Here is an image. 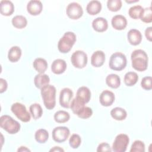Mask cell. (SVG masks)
Instances as JSON below:
<instances>
[{"instance_id":"484cf974","label":"cell","mask_w":152,"mask_h":152,"mask_svg":"<svg viewBox=\"0 0 152 152\" xmlns=\"http://www.w3.org/2000/svg\"><path fill=\"white\" fill-rule=\"evenodd\" d=\"M110 115L116 121H122L126 118L127 112L122 107H116L111 110Z\"/></svg>"},{"instance_id":"f1b7e54d","label":"cell","mask_w":152,"mask_h":152,"mask_svg":"<svg viewBox=\"0 0 152 152\" xmlns=\"http://www.w3.org/2000/svg\"><path fill=\"white\" fill-rule=\"evenodd\" d=\"M30 113L35 120L39 119L43 114V109L39 103H33L29 107Z\"/></svg>"},{"instance_id":"52a82bcc","label":"cell","mask_w":152,"mask_h":152,"mask_svg":"<svg viewBox=\"0 0 152 152\" xmlns=\"http://www.w3.org/2000/svg\"><path fill=\"white\" fill-rule=\"evenodd\" d=\"M71 61L74 67L82 69L84 68L87 64V55L83 50H76L72 54L71 57Z\"/></svg>"},{"instance_id":"603a6c76","label":"cell","mask_w":152,"mask_h":152,"mask_svg":"<svg viewBox=\"0 0 152 152\" xmlns=\"http://www.w3.org/2000/svg\"><path fill=\"white\" fill-rule=\"evenodd\" d=\"M33 66L37 72L44 74L48 68V62L43 58H37L33 61Z\"/></svg>"},{"instance_id":"8992f818","label":"cell","mask_w":152,"mask_h":152,"mask_svg":"<svg viewBox=\"0 0 152 152\" xmlns=\"http://www.w3.org/2000/svg\"><path fill=\"white\" fill-rule=\"evenodd\" d=\"M11 110L16 117L22 122H28L30 121V114L27 110L26 106L22 103L18 102L13 103L11 107Z\"/></svg>"},{"instance_id":"836d02e7","label":"cell","mask_w":152,"mask_h":152,"mask_svg":"<svg viewBox=\"0 0 152 152\" xmlns=\"http://www.w3.org/2000/svg\"><path fill=\"white\" fill-rule=\"evenodd\" d=\"M141 20L146 23H150L152 21V8L151 7L144 8L143 12L140 17Z\"/></svg>"},{"instance_id":"d590c367","label":"cell","mask_w":152,"mask_h":152,"mask_svg":"<svg viewBox=\"0 0 152 152\" xmlns=\"http://www.w3.org/2000/svg\"><path fill=\"white\" fill-rule=\"evenodd\" d=\"M130 152H144L145 151V144L141 140H135L132 143Z\"/></svg>"},{"instance_id":"7a4b0ae2","label":"cell","mask_w":152,"mask_h":152,"mask_svg":"<svg viewBox=\"0 0 152 152\" xmlns=\"http://www.w3.org/2000/svg\"><path fill=\"white\" fill-rule=\"evenodd\" d=\"M40 93L45 107L48 110L53 109L56 105V88L55 86L47 84L42 87Z\"/></svg>"},{"instance_id":"ffe728a7","label":"cell","mask_w":152,"mask_h":152,"mask_svg":"<svg viewBox=\"0 0 152 152\" xmlns=\"http://www.w3.org/2000/svg\"><path fill=\"white\" fill-rule=\"evenodd\" d=\"M102 4L100 1L93 0L90 1L86 7V11L91 15L97 14L101 11Z\"/></svg>"},{"instance_id":"60d3db41","label":"cell","mask_w":152,"mask_h":152,"mask_svg":"<svg viewBox=\"0 0 152 152\" xmlns=\"http://www.w3.org/2000/svg\"><path fill=\"white\" fill-rule=\"evenodd\" d=\"M8 87L7 81L4 78H0V93H2L5 91Z\"/></svg>"},{"instance_id":"30bf717a","label":"cell","mask_w":152,"mask_h":152,"mask_svg":"<svg viewBox=\"0 0 152 152\" xmlns=\"http://www.w3.org/2000/svg\"><path fill=\"white\" fill-rule=\"evenodd\" d=\"M70 134L69 129L66 126H57L52 131V138L57 142L61 143L65 141Z\"/></svg>"},{"instance_id":"44dd1931","label":"cell","mask_w":152,"mask_h":152,"mask_svg":"<svg viewBox=\"0 0 152 152\" xmlns=\"http://www.w3.org/2000/svg\"><path fill=\"white\" fill-rule=\"evenodd\" d=\"M50 83L49 77L45 74H38L34 78V83L35 86L41 89L45 86L49 84Z\"/></svg>"},{"instance_id":"8fae6325","label":"cell","mask_w":152,"mask_h":152,"mask_svg":"<svg viewBox=\"0 0 152 152\" xmlns=\"http://www.w3.org/2000/svg\"><path fill=\"white\" fill-rule=\"evenodd\" d=\"M73 97V92L69 88H64L60 92L59 104L64 108H69Z\"/></svg>"},{"instance_id":"4fadbf2b","label":"cell","mask_w":152,"mask_h":152,"mask_svg":"<svg viewBox=\"0 0 152 152\" xmlns=\"http://www.w3.org/2000/svg\"><path fill=\"white\" fill-rule=\"evenodd\" d=\"M43 10V5L41 1L38 0L30 1L27 5V12L31 15H37L41 13Z\"/></svg>"},{"instance_id":"9c48e42d","label":"cell","mask_w":152,"mask_h":152,"mask_svg":"<svg viewBox=\"0 0 152 152\" xmlns=\"http://www.w3.org/2000/svg\"><path fill=\"white\" fill-rule=\"evenodd\" d=\"M66 13L68 17L72 20H77L82 17L83 10L81 5L77 2L69 3L66 8Z\"/></svg>"},{"instance_id":"e0dca14e","label":"cell","mask_w":152,"mask_h":152,"mask_svg":"<svg viewBox=\"0 0 152 152\" xmlns=\"http://www.w3.org/2000/svg\"><path fill=\"white\" fill-rule=\"evenodd\" d=\"M66 69V63L62 59L54 60L51 65V70L55 74H61L65 71Z\"/></svg>"},{"instance_id":"9a60e30c","label":"cell","mask_w":152,"mask_h":152,"mask_svg":"<svg viewBox=\"0 0 152 152\" xmlns=\"http://www.w3.org/2000/svg\"><path fill=\"white\" fill-rule=\"evenodd\" d=\"M105 54L102 50H96L91 55V64L96 68L102 66L105 61Z\"/></svg>"},{"instance_id":"7c38bea8","label":"cell","mask_w":152,"mask_h":152,"mask_svg":"<svg viewBox=\"0 0 152 152\" xmlns=\"http://www.w3.org/2000/svg\"><path fill=\"white\" fill-rule=\"evenodd\" d=\"M115 99V94L111 91L106 90L103 91L99 96V101L100 104L105 107L111 106Z\"/></svg>"},{"instance_id":"f546056e","label":"cell","mask_w":152,"mask_h":152,"mask_svg":"<svg viewBox=\"0 0 152 152\" xmlns=\"http://www.w3.org/2000/svg\"><path fill=\"white\" fill-rule=\"evenodd\" d=\"M85 104L86 103L81 100L75 97L71 103L70 108L71 109L72 112L77 115L78 112L85 106Z\"/></svg>"},{"instance_id":"b9f144b4","label":"cell","mask_w":152,"mask_h":152,"mask_svg":"<svg viewBox=\"0 0 152 152\" xmlns=\"http://www.w3.org/2000/svg\"><path fill=\"white\" fill-rule=\"evenodd\" d=\"M145 36L147 39L151 42L152 41V27H148L145 30Z\"/></svg>"},{"instance_id":"5bb4252c","label":"cell","mask_w":152,"mask_h":152,"mask_svg":"<svg viewBox=\"0 0 152 152\" xmlns=\"http://www.w3.org/2000/svg\"><path fill=\"white\" fill-rule=\"evenodd\" d=\"M111 24L113 28L115 30H122L126 27L127 20L125 17L122 15H116L112 17Z\"/></svg>"},{"instance_id":"2e32d148","label":"cell","mask_w":152,"mask_h":152,"mask_svg":"<svg viewBox=\"0 0 152 152\" xmlns=\"http://www.w3.org/2000/svg\"><path fill=\"white\" fill-rule=\"evenodd\" d=\"M127 39L131 45L137 46L141 42L142 34L138 30L132 28L128 32Z\"/></svg>"},{"instance_id":"f35d334b","label":"cell","mask_w":152,"mask_h":152,"mask_svg":"<svg viewBox=\"0 0 152 152\" xmlns=\"http://www.w3.org/2000/svg\"><path fill=\"white\" fill-rule=\"evenodd\" d=\"M152 78L150 76H147L142 78L141 81V87L145 90H150L152 88L151 84Z\"/></svg>"},{"instance_id":"3957f363","label":"cell","mask_w":152,"mask_h":152,"mask_svg":"<svg viewBox=\"0 0 152 152\" xmlns=\"http://www.w3.org/2000/svg\"><path fill=\"white\" fill-rule=\"evenodd\" d=\"M76 42V36L72 31H67L59 39L58 43V49L62 53L69 52Z\"/></svg>"},{"instance_id":"d6986e66","label":"cell","mask_w":152,"mask_h":152,"mask_svg":"<svg viewBox=\"0 0 152 152\" xmlns=\"http://www.w3.org/2000/svg\"><path fill=\"white\" fill-rule=\"evenodd\" d=\"M1 14L4 16H10L14 11L13 3L8 0H2L0 2Z\"/></svg>"},{"instance_id":"e575fe53","label":"cell","mask_w":152,"mask_h":152,"mask_svg":"<svg viewBox=\"0 0 152 152\" xmlns=\"http://www.w3.org/2000/svg\"><path fill=\"white\" fill-rule=\"evenodd\" d=\"M122 1L121 0H108L107 1V7L110 11L116 12L122 7Z\"/></svg>"},{"instance_id":"4dcf8cb0","label":"cell","mask_w":152,"mask_h":152,"mask_svg":"<svg viewBox=\"0 0 152 152\" xmlns=\"http://www.w3.org/2000/svg\"><path fill=\"white\" fill-rule=\"evenodd\" d=\"M69 119V113L65 110H58L54 114V120L57 123H65Z\"/></svg>"},{"instance_id":"6da1fadb","label":"cell","mask_w":152,"mask_h":152,"mask_svg":"<svg viewBox=\"0 0 152 152\" xmlns=\"http://www.w3.org/2000/svg\"><path fill=\"white\" fill-rule=\"evenodd\" d=\"M132 66L138 71H144L147 69L148 58L146 52L142 49L134 50L131 55Z\"/></svg>"},{"instance_id":"74e56055","label":"cell","mask_w":152,"mask_h":152,"mask_svg":"<svg viewBox=\"0 0 152 152\" xmlns=\"http://www.w3.org/2000/svg\"><path fill=\"white\" fill-rule=\"evenodd\" d=\"M93 115V110L92 109L88 107L84 106L77 115L79 118L81 119H88Z\"/></svg>"},{"instance_id":"1f68e13d","label":"cell","mask_w":152,"mask_h":152,"mask_svg":"<svg viewBox=\"0 0 152 152\" xmlns=\"http://www.w3.org/2000/svg\"><path fill=\"white\" fill-rule=\"evenodd\" d=\"M35 140L40 144L45 143L49 138V133L45 129H39L36 131L34 135Z\"/></svg>"},{"instance_id":"f6af8a7d","label":"cell","mask_w":152,"mask_h":152,"mask_svg":"<svg viewBox=\"0 0 152 152\" xmlns=\"http://www.w3.org/2000/svg\"><path fill=\"white\" fill-rule=\"evenodd\" d=\"M126 2L128 3V4H130V3H134V2H138V0H136V1H125Z\"/></svg>"},{"instance_id":"d4e9b609","label":"cell","mask_w":152,"mask_h":152,"mask_svg":"<svg viewBox=\"0 0 152 152\" xmlns=\"http://www.w3.org/2000/svg\"><path fill=\"white\" fill-rule=\"evenodd\" d=\"M106 83L112 88H117L121 85V78L117 74H110L106 77Z\"/></svg>"},{"instance_id":"ee69618b","label":"cell","mask_w":152,"mask_h":152,"mask_svg":"<svg viewBox=\"0 0 152 152\" xmlns=\"http://www.w3.org/2000/svg\"><path fill=\"white\" fill-rule=\"evenodd\" d=\"M17 151H18V152H19V151L23 152V151H24H24H30V150L28 148H27L26 147H25V146H21L20 148H18Z\"/></svg>"},{"instance_id":"5b68a950","label":"cell","mask_w":152,"mask_h":152,"mask_svg":"<svg viewBox=\"0 0 152 152\" xmlns=\"http://www.w3.org/2000/svg\"><path fill=\"white\" fill-rule=\"evenodd\" d=\"M127 60L126 56L121 52L113 53L110 57L109 66L114 71H119L124 69L126 66Z\"/></svg>"},{"instance_id":"d6a6232c","label":"cell","mask_w":152,"mask_h":152,"mask_svg":"<svg viewBox=\"0 0 152 152\" xmlns=\"http://www.w3.org/2000/svg\"><path fill=\"white\" fill-rule=\"evenodd\" d=\"M144 8L141 5H134L131 7L128 11L129 15L131 18L137 20L140 18L143 12Z\"/></svg>"},{"instance_id":"ac0fdd59","label":"cell","mask_w":152,"mask_h":152,"mask_svg":"<svg viewBox=\"0 0 152 152\" xmlns=\"http://www.w3.org/2000/svg\"><path fill=\"white\" fill-rule=\"evenodd\" d=\"M93 29L97 32L105 31L108 28V23L106 18L103 17H97L92 22Z\"/></svg>"},{"instance_id":"ab89813d","label":"cell","mask_w":152,"mask_h":152,"mask_svg":"<svg viewBox=\"0 0 152 152\" xmlns=\"http://www.w3.org/2000/svg\"><path fill=\"white\" fill-rule=\"evenodd\" d=\"M112 148L110 147V145L107 142H102L100 144L97 148V152H106V151H112Z\"/></svg>"},{"instance_id":"ba28073f","label":"cell","mask_w":152,"mask_h":152,"mask_svg":"<svg viewBox=\"0 0 152 152\" xmlns=\"http://www.w3.org/2000/svg\"><path fill=\"white\" fill-rule=\"evenodd\" d=\"M129 137L125 134H118L113 142L112 150L115 152H125L129 144Z\"/></svg>"},{"instance_id":"7bdbcfd3","label":"cell","mask_w":152,"mask_h":152,"mask_svg":"<svg viewBox=\"0 0 152 152\" xmlns=\"http://www.w3.org/2000/svg\"><path fill=\"white\" fill-rule=\"evenodd\" d=\"M49 151L52 152V151H58V152H61V151H62L64 152V150L62 148H61L60 147H58V146H55V147H53V148H52Z\"/></svg>"},{"instance_id":"cb8c5ba5","label":"cell","mask_w":152,"mask_h":152,"mask_svg":"<svg viewBox=\"0 0 152 152\" xmlns=\"http://www.w3.org/2000/svg\"><path fill=\"white\" fill-rule=\"evenodd\" d=\"M21 49L17 46L11 47L8 50V58L11 62H17L21 56Z\"/></svg>"},{"instance_id":"277c9868","label":"cell","mask_w":152,"mask_h":152,"mask_svg":"<svg viewBox=\"0 0 152 152\" xmlns=\"http://www.w3.org/2000/svg\"><path fill=\"white\" fill-rule=\"evenodd\" d=\"M0 126L10 134H15L17 133L20 130L21 128V125L18 122L7 115H4L1 116Z\"/></svg>"},{"instance_id":"8d00e7d4","label":"cell","mask_w":152,"mask_h":152,"mask_svg":"<svg viewBox=\"0 0 152 152\" xmlns=\"http://www.w3.org/2000/svg\"><path fill=\"white\" fill-rule=\"evenodd\" d=\"M81 142V138L78 134H72L69 140V145L72 148H77L79 147Z\"/></svg>"},{"instance_id":"83f0119b","label":"cell","mask_w":152,"mask_h":152,"mask_svg":"<svg viewBox=\"0 0 152 152\" xmlns=\"http://www.w3.org/2000/svg\"><path fill=\"white\" fill-rule=\"evenodd\" d=\"M138 74L133 71H129L126 72L124 76V83L126 86L131 87L134 86L138 81Z\"/></svg>"},{"instance_id":"4316f807","label":"cell","mask_w":152,"mask_h":152,"mask_svg":"<svg viewBox=\"0 0 152 152\" xmlns=\"http://www.w3.org/2000/svg\"><path fill=\"white\" fill-rule=\"evenodd\" d=\"M11 23L14 27L21 29L26 27L27 24V20L24 16L21 15H17L12 18Z\"/></svg>"},{"instance_id":"7402d4cb","label":"cell","mask_w":152,"mask_h":152,"mask_svg":"<svg viewBox=\"0 0 152 152\" xmlns=\"http://www.w3.org/2000/svg\"><path fill=\"white\" fill-rule=\"evenodd\" d=\"M77 97L85 103H88L91 98V91L90 89L86 87H80L77 91Z\"/></svg>"}]
</instances>
